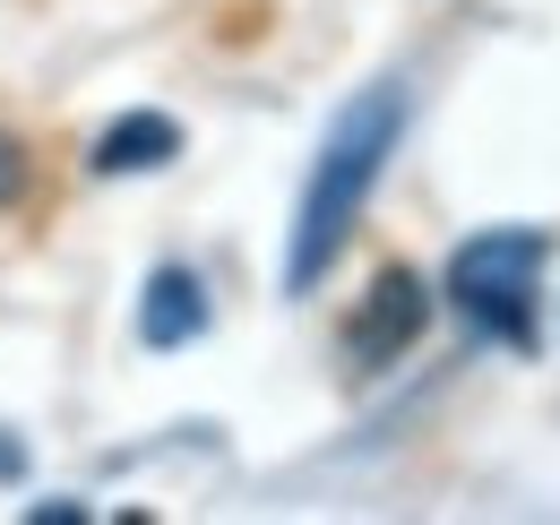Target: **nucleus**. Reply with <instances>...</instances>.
<instances>
[{"instance_id":"f03ea898","label":"nucleus","mask_w":560,"mask_h":525,"mask_svg":"<svg viewBox=\"0 0 560 525\" xmlns=\"http://www.w3.org/2000/svg\"><path fill=\"white\" fill-rule=\"evenodd\" d=\"M544 259H552V233L544 224H483L448 250V311L475 345H500V353H535L544 345V319H535V293H544Z\"/></svg>"},{"instance_id":"423d86ee","label":"nucleus","mask_w":560,"mask_h":525,"mask_svg":"<svg viewBox=\"0 0 560 525\" xmlns=\"http://www.w3.org/2000/svg\"><path fill=\"white\" fill-rule=\"evenodd\" d=\"M18 198H26V147L0 130V207H18Z\"/></svg>"},{"instance_id":"20e7f679","label":"nucleus","mask_w":560,"mask_h":525,"mask_svg":"<svg viewBox=\"0 0 560 525\" xmlns=\"http://www.w3.org/2000/svg\"><path fill=\"white\" fill-rule=\"evenodd\" d=\"M199 336H208V284H199V267H155L147 293H139V345L147 353H182Z\"/></svg>"},{"instance_id":"7ed1b4c3","label":"nucleus","mask_w":560,"mask_h":525,"mask_svg":"<svg viewBox=\"0 0 560 525\" xmlns=\"http://www.w3.org/2000/svg\"><path fill=\"white\" fill-rule=\"evenodd\" d=\"M431 328V284H422L415 267H380L371 276V293H362V311L346 319V353L362 371H388V362H406Z\"/></svg>"},{"instance_id":"f257e3e1","label":"nucleus","mask_w":560,"mask_h":525,"mask_svg":"<svg viewBox=\"0 0 560 525\" xmlns=\"http://www.w3.org/2000/svg\"><path fill=\"white\" fill-rule=\"evenodd\" d=\"M406 138V78H371L337 104V121L319 138L311 173H302V198H293V233H284V293H319L328 267L346 259L353 224L380 190L388 155Z\"/></svg>"},{"instance_id":"39448f33","label":"nucleus","mask_w":560,"mask_h":525,"mask_svg":"<svg viewBox=\"0 0 560 525\" xmlns=\"http://www.w3.org/2000/svg\"><path fill=\"white\" fill-rule=\"evenodd\" d=\"M173 155H182V121L173 113H121L113 130H95L86 173L95 182H130V173H164Z\"/></svg>"},{"instance_id":"0eeeda50","label":"nucleus","mask_w":560,"mask_h":525,"mask_svg":"<svg viewBox=\"0 0 560 525\" xmlns=\"http://www.w3.org/2000/svg\"><path fill=\"white\" fill-rule=\"evenodd\" d=\"M26 517H35V525H78V517H86V509H78V500H35Z\"/></svg>"}]
</instances>
